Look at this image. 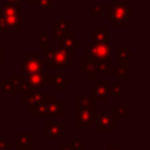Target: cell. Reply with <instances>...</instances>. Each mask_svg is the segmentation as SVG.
<instances>
[{
	"label": "cell",
	"instance_id": "d6986e66",
	"mask_svg": "<svg viewBox=\"0 0 150 150\" xmlns=\"http://www.w3.org/2000/svg\"><path fill=\"white\" fill-rule=\"evenodd\" d=\"M18 94V88L14 81L11 79H1L0 81V95H11L14 96Z\"/></svg>",
	"mask_w": 150,
	"mask_h": 150
},
{
	"label": "cell",
	"instance_id": "4316f807",
	"mask_svg": "<svg viewBox=\"0 0 150 150\" xmlns=\"http://www.w3.org/2000/svg\"><path fill=\"white\" fill-rule=\"evenodd\" d=\"M107 91H108V96H120L122 95V86L121 84H108Z\"/></svg>",
	"mask_w": 150,
	"mask_h": 150
},
{
	"label": "cell",
	"instance_id": "8992f818",
	"mask_svg": "<svg viewBox=\"0 0 150 150\" xmlns=\"http://www.w3.org/2000/svg\"><path fill=\"white\" fill-rule=\"evenodd\" d=\"M52 101H54V95H47L41 90L39 91L22 90V94H21V104L26 108L38 103H48Z\"/></svg>",
	"mask_w": 150,
	"mask_h": 150
},
{
	"label": "cell",
	"instance_id": "d590c367",
	"mask_svg": "<svg viewBox=\"0 0 150 150\" xmlns=\"http://www.w3.org/2000/svg\"><path fill=\"white\" fill-rule=\"evenodd\" d=\"M6 30H9L8 25L6 23L5 19H4V18L0 15V32H6Z\"/></svg>",
	"mask_w": 150,
	"mask_h": 150
},
{
	"label": "cell",
	"instance_id": "44dd1931",
	"mask_svg": "<svg viewBox=\"0 0 150 150\" xmlns=\"http://www.w3.org/2000/svg\"><path fill=\"white\" fill-rule=\"evenodd\" d=\"M6 21V23L8 25L9 29H14L18 32L22 30V26H21V14H16V15H8V16H2Z\"/></svg>",
	"mask_w": 150,
	"mask_h": 150
},
{
	"label": "cell",
	"instance_id": "1f68e13d",
	"mask_svg": "<svg viewBox=\"0 0 150 150\" xmlns=\"http://www.w3.org/2000/svg\"><path fill=\"white\" fill-rule=\"evenodd\" d=\"M6 62H7V49L5 47H0V68Z\"/></svg>",
	"mask_w": 150,
	"mask_h": 150
},
{
	"label": "cell",
	"instance_id": "83f0119b",
	"mask_svg": "<svg viewBox=\"0 0 150 150\" xmlns=\"http://www.w3.org/2000/svg\"><path fill=\"white\" fill-rule=\"evenodd\" d=\"M69 144L71 145V148L74 150H84L87 148V144L86 143H83L79 138H74V137H71L69 139Z\"/></svg>",
	"mask_w": 150,
	"mask_h": 150
},
{
	"label": "cell",
	"instance_id": "30bf717a",
	"mask_svg": "<svg viewBox=\"0 0 150 150\" xmlns=\"http://www.w3.org/2000/svg\"><path fill=\"white\" fill-rule=\"evenodd\" d=\"M96 111L91 110H75V125L76 128H90L94 122Z\"/></svg>",
	"mask_w": 150,
	"mask_h": 150
},
{
	"label": "cell",
	"instance_id": "603a6c76",
	"mask_svg": "<svg viewBox=\"0 0 150 150\" xmlns=\"http://www.w3.org/2000/svg\"><path fill=\"white\" fill-rule=\"evenodd\" d=\"M97 74H115L116 67L110 62H97Z\"/></svg>",
	"mask_w": 150,
	"mask_h": 150
},
{
	"label": "cell",
	"instance_id": "cb8c5ba5",
	"mask_svg": "<svg viewBox=\"0 0 150 150\" xmlns=\"http://www.w3.org/2000/svg\"><path fill=\"white\" fill-rule=\"evenodd\" d=\"M111 22L116 27H128L129 26V18L122 16V15H112Z\"/></svg>",
	"mask_w": 150,
	"mask_h": 150
},
{
	"label": "cell",
	"instance_id": "484cf974",
	"mask_svg": "<svg viewBox=\"0 0 150 150\" xmlns=\"http://www.w3.org/2000/svg\"><path fill=\"white\" fill-rule=\"evenodd\" d=\"M117 117L122 116V117H128L129 116V105H114L112 110Z\"/></svg>",
	"mask_w": 150,
	"mask_h": 150
},
{
	"label": "cell",
	"instance_id": "836d02e7",
	"mask_svg": "<svg viewBox=\"0 0 150 150\" xmlns=\"http://www.w3.org/2000/svg\"><path fill=\"white\" fill-rule=\"evenodd\" d=\"M102 150H123L117 143H109L105 148H103Z\"/></svg>",
	"mask_w": 150,
	"mask_h": 150
},
{
	"label": "cell",
	"instance_id": "3957f363",
	"mask_svg": "<svg viewBox=\"0 0 150 150\" xmlns=\"http://www.w3.org/2000/svg\"><path fill=\"white\" fill-rule=\"evenodd\" d=\"M42 61L45 64L48 66L49 69H54L57 67L70 69V54H68L60 47L49 49L47 54H45V60Z\"/></svg>",
	"mask_w": 150,
	"mask_h": 150
},
{
	"label": "cell",
	"instance_id": "f35d334b",
	"mask_svg": "<svg viewBox=\"0 0 150 150\" xmlns=\"http://www.w3.org/2000/svg\"><path fill=\"white\" fill-rule=\"evenodd\" d=\"M8 4H18V5H21L22 0H6Z\"/></svg>",
	"mask_w": 150,
	"mask_h": 150
},
{
	"label": "cell",
	"instance_id": "ba28073f",
	"mask_svg": "<svg viewBox=\"0 0 150 150\" xmlns=\"http://www.w3.org/2000/svg\"><path fill=\"white\" fill-rule=\"evenodd\" d=\"M59 43L60 48L66 50L68 54H74L76 52V48L81 47V42L76 41V33L74 30L66 32L59 40Z\"/></svg>",
	"mask_w": 150,
	"mask_h": 150
},
{
	"label": "cell",
	"instance_id": "d6a6232c",
	"mask_svg": "<svg viewBox=\"0 0 150 150\" xmlns=\"http://www.w3.org/2000/svg\"><path fill=\"white\" fill-rule=\"evenodd\" d=\"M11 148H12L11 143H8L7 141L0 138V150H11Z\"/></svg>",
	"mask_w": 150,
	"mask_h": 150
},
{
	"label": "cell",
	"instance_id": "7402d4cb",
	"mask_svg": "<svg viewBox=\"0 0 150 150\" xmlns=\"http://www.w3.org/2000/svg\"><path fill=\"white\" fill-rule=\"evenodd\" d=\"M38 46L42 48L43 54H47L49 50V32L39 30L38 32Z\"/></svg>",
	"mask_w": 150,
	"mask_h": 150
},
{
	"label": "cell",
	"instance_id": "8d00e7d4",
	"mask_svg": "<svg viewBox=\"0 0 150 150\" xmlns=\"http://www.w3.org/2000/svg\"><path fill=\"white\" fill-rule=\"evenodd\" d=\"M59 150H74L69 143H60L59 144Z\"/></svg>",
	"mask_w": 150,
	"mask_h": 150
},
{
	"label": "cell",
	"instance_id": "9a60e30c",
	"mask_svg": "<svg viewBox=\"0 0 150 150\" xmlns=\"http://www.w3.org/2000/svg\"><path fill=\"white\" fill-rule=\"evenodd\" d=\"M48 82L55 90H63L66 86L71 83L70 79H67L63 74H48Z\"/></svg>",
	"mask_w": 150,
	"mask_h": 150
},
{
	"label": "cell",
	"instance_id": "ab89813d",
	"mask_svg": "<svg viewBox=\"0 0 150 150\" xmlns=\"http://www.w3.org/2000/svg\"><path fill=\"white\" fill-rule=\"evenodd\" d=\"M0 47H1V38H0Z\"/></svg>",
	"mask_w": 150,
	"mask_h": 150
},
{
	"label": "cell",
	"instance_id": "f1b7e54d",
	"mask_svg": "<svg viewBox=\"0 0 150 150\" xmlns=\"http://www.w3.org/2000/svg\"><path fill=\"white\" fill-rule=\"evenodd\" d=\"M116 75L118 80H128L129 75H128V68H123V67H116Z\"/></svg>",
	"mask_w": 150,
	"mask_h": 150
},
{
	"label": "cell",
	"instance_id": "f546056e",
	"mask_svg": "<svg viewBox=\"0 0 150 150\" xmlns=\"http://www.w3.org/2000/svg\"><path fill=\"white\" fill-rule=\"evenodd\" d=\"M112 6L121 8H129V0H112Z\"/></svg>",
	"mask_w": 150,
	"mask_h": 150
},
{
	"label": "cell",
	"instance_id": "4dcf8cb0",
	"mask_svg": "<svg viewBox=\"0 0 150 150\" xmlns=\"http://www.w3.org/2000/svg\"><path fill=\"white\" fill-rule=\"evenodd\" d=\"M102 11H103V7H102V5H100V4H97V5H94V6L91 7V9H90V15H91V16H96V15H100V14L102 13Z\"/></svg>",
	"mask_w": 150,
	"mask_h": 150
},
{
	"label": "cell",
	"instance_id": "52a82bcc",
	"mask_svg": "<svg viewBox=\"0 0 150 150\" xmlns=\"http://www.w3.org/2000/svg\"><path fill=\"white\" fill-rule=\"evenodd\" d=\"M42 136L43 138H63L66 136L64 122H43Z\"/></svg>",
	"mask_w": 150,
	"mask_h": 150
},
{
	"label": "cell",
	"instance_id": "ffe728a7",
	"mask_svg": "<svg viewBox=\"0 0 150 150\" xmlns=\"http://www.w3.org/2000/svg\"><path fill=\"white\" fill-rule=\"evenodd\" d=\"M21 9H22V6L21 5L6 2L5 5H2V7L0 9V15L1 16H8V15L21 14Z\"/></svg>",
	"mask_w": 150,
	"mask_h": 150
},
{
	"label": "cell",
	"instance_id": "e0dca14e",
	"mask_svg": "<svg viewBox=\"0 0 150 150\" xmlns=\"http://www.w3.org/2000/svg\"><path fill=\"white\" fill-rule=\"evenodd\" d=\"M108 86H98V84H91L90 87V97L94 101H107L108 100V91H107Z\"/></svg>",
	"mask_w": 150,
	"mask_h": 150
},
{
	"label": "cell",
	"instance_id": "6da1fadb",
	"mask_svg": "<svg viewBox=\"0 0 150 150\" xmlns=\"http://www.w3.org/2000/svg\"><path fill=\"white\" fill-rule=\"evenodd\" d=\"M11 80L16 84L18 90L27 91H39L45 86H48V74L41 73L36 75H26V74H12Z\"/></svg>",
	"mask_w": 150,
	"mask_h": 150
},
{
	"label": "cell",
	"instance_id": "d4e9b609",
	"mask_svg": "<svg viewBox=\"0 0 150 150\" xmlns=\"http://www.w3.org/2000/svg\"><path fill=\"white\" fill-rule=\"evenodd\" d=\"M39 11H54V0H38Z\"/></svg>",
	"mask_w": 150,
	"mask_h": 150
},
{
	"label": "cell",
	"instance_id": "e575fe53",
	"mask_svg": "<svg viewBox=\"0 0 150 150\" xmlns=\"http://www.w3.org/2000/svg\"><path fill=\"white\" fill-rule=\"evenodd\" d=\"M112 14H114L112 5H111V4H108V5H107V20H108V21H111Z\"/></svg>",
	"mask_w": 150,
	"mask_h": 150
},
{
	"label": "cell",
	"instance_id": "5bb4252c",
	"mask_svg": "<svg viewBox=\"0 0 150 150\" xmlns=\"http://www.w3.org/2000/svg\"><path fill=\"white\" fill-rule=\"evenodd\" d=\"M64 101H52L47 103V109H46V117L47 116H53V117H63L64 116Z\"/></svg>",
	"mask_w": 150,
	"mask_h": 150
},
{
	"label": "cell",
	"instance_id": "8fae6325",
	"mask_svg": "<svg viewBox=\"0 0 150 150\" xmlns=\"http://www.w3.org/2000/svg\"><path fill=\"white\" fill-rule=\"evenodd\" d=\"M70 20H67L64 15H60L59 19L54 20V28H53V34H54V41L59 42V40L61 39V36L69 30L70 27Z\"/></svg>",
	"mask_w": 150,
	"mask_h": 150
},
{
	"label": "cell",
	"instance_id": "4fadbf2b",
	"mask_svg": "<svg viewBox=\"0 0 150 150\" xmlns=\"http://www.w3.org/2000/svg\"><path fill=\"white\" fill-rule=\"evenodd\" d=\"M75 110L97 111V109H96V101H94L90 96L76 95L75 96Z\"/></svg>",
	"mask_w": 150,
	"mask_h": 150
},
{
	"label": "cell",
	"instance_id": "2e32d148",
	"mask_svg": "<svg viewBox=\"0 0 150 150\" xmlns=\"http://www.w3.org/2000/svg\"><path fill=\"white\" fill-rule=\"evenodd\" d=\"M135 57V53L130 52L127 47H118L117 49V67L128 68L129 67V60Z\"/></svg>",
	"mask_w": 150,
	"mask_h": 150
},
{
	"label": "cell",
	"instance_id": "9c48e42d",
	"mask_svg": "<svg viewBox=\"0 0 150 150\" xmlns=\"http://www.w3.org/2000/svg\"><path fill=\"white\" fill-rule=\"evenodd\" d=\"M80 73L84 75L87 80H96L97 79V61L81 57L80 59Z\"/></svg>",
	"mask_w": 150,
	"mask_h": 150
},
{
	"label": "cell",
	"instance_id": "277c9868",
	"mask_svg": "<svg viewBox=\"0 0 150 150\" xmlns=\"http://www.w3.org/2000/svg\"><path fill=\"white\" fill-rule=\"evenodd\" d=\"M94 122L96 123V132H112L118 127V117L114 111H96L94 115Z\"/></svg>",
	"mask_w": 150,
	"mask_h": 150
},
{
	"label": "cell",
	"instance_id": "74e56055",
	"mask_svg": "<svg viewBox=\"0 0 150 150\" xmlns=\"http://www.w3.org/2000/svg\"><path fill=\"white\" fill-rule=\"evenodd\" d=\"M27 1V5L29 6H35L38 4V0H26Z\"/></svg>",
	"mask_w": 150,
	"mask_h": 150
},
{
	"label": "cell",
	"instance_id": "5b68a950",
	"mask_svg": "<svg viewBox=\"0 0 150 150\" xmlns=\"http://www.w3.org/2000/svg\"><path fill=\"white\" fill-rule=\"evenodd\" d=\"M45 63L40 59L39 53L28 52L25 59L22 60V71L26 75H36L43 73Z\"/></svg>",
	"mask_w": 150,
	"mask_h": 150
},
{
	"label": "cell",
	"instance_id": "7c38bea8",
	"mask_svg": "<svg viewBox=\"0 0 150 150\" xmlns=\"http://www.w3.org/2000/svg\"><path fill=\"white\" fill-rule=\"evenodd\" d=\"M90 42L93 43H103V42H114V38L108 35L107 26H97L95 30L90 32Z\"/></svg>",
	"mask_w": 150,
	"mask_h": 150
},
{
	"label": "cell",
	"instance_id": "60d3db41",
	"mask_svg": "<svg viewBox=\"0 0 150 150\" xmlns=\"http://www.w3.org/2000/svg\"><path fill=\"white\" fill-rule=\"evenodd\" d=\"M1 79H2V77H1V75H0V81H1Z\"/></svg>",
	"mask_w": 150,
	"mask_h": 150
},
{
	"label": "cell",
	"instance_id": "7a4b0ae2",
	"mask_svg": "<svg viewBox=\"0 0 150 150\" xmlns=\"http://www.w3.org/2000/svg\"><path fill=\"white\" fill-rule=\"evenodd\" d=\"M114 47L109 42L103 43H93L90 41L86 42V56L87 59L95 60L97 62H108L112 59Z\"/></svg>",
	"mask_w": 150,
	"mask_h": 150
},
{
	"label": "cell",
	"instance_id": "ac0fdd59",
	"mask_svg": "<svg viewBox=\"0 0 150 150\" xmlns=\"http://www.w3.org/2000/svg\"><path fill=\"white\" fill-rule=\"evenodd\" d=\"M16 148L18 149H33V134L18 132L16 134Z\"/></svg>",
	"mask_w": 150,
	"mask_h": 150
}]
</instances>
